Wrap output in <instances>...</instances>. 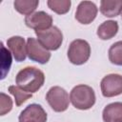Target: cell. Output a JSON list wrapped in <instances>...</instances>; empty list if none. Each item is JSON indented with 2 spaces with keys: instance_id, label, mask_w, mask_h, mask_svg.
<instances>
[{
  "instance_id": "6da1fadb",
  "label": "cell",
  "mask_w": 122,
  "mask_h": 122,
  "mask_svg": "<svg viewBox=\"0 0 122 122\" xmlns=\"http://www.w3.org/2000/svg\"><path fill=\"white\" fill-rule=\"evenodd\" d=\"M15 82L17 86L25 92L34 93L44 85L45 74L41 70L35 67H26L18 71Z\"/></svg>"
},
{
  "instance_id": "7a4b0ae2",
  "label": "cell",
  "mask_w": 122,
  "mask_h": 122,
  "mask_svg": "<svg viewBox=\"0 0 122 122\" xmlns=\"http://www.w3.org/2000/svg\"><path fill=\"white\" fill-rule=\"evenodd\" d=\"M95 93L92 87L84 84L75 86L70 92V101L78 110L86 111L95 104Z\"/></svg>"
},
{
  "instance_id": "3957f363",
  "label": "cell",
  "mask_w": 122,
  "mask_h": 122,
  "mask_svg": "<svg viewBox=\"0 0 122 122\" xmlns=\"http://www.w3.org/2000/svg\"><path fill=\"white\" fill-rule=\"evenodd\" d=\"M91 55V47L90 44L83 39L73 40L68 50V58L69 61L73 65H83L86 63Z\"/></svg>"
},
{
  "instance_id": "277c9868",
  "label": "cell",
  "mask_w": 122,
  "mask_h": 122,
  "mask_svg": "<svg viewBox=\"0 0 122 122\" xmlns=\"http://www.w3.org/2000/svg\"><path fill=\"white\" fill-rule=\"evenodd\" d=\"M35 34L40 44L48 51H56L63 42V33L57 27H51L48 30H36Z\"/></svg>"
},
{
  "instance_id": "5b68a950",
  "label": "cell",
  "mask_w": 122,
  "mask_h": 122,
  "mask_svg": "<svg viewBox=\"0 0 122 122\" xmlns=\"http://www.w3.org/2000/svg\"><path fill=\"white\" fill-rule=\"evenodd\" d=\"M46 100L50 107L56 112H65L68 109L70 103L68 92L65 89L59 86H53L48 91L46 94Z\"/></svg>"
},
{
  "instance_id": "8992f818",
  "label": "cell",
  "mask_w": 122,
  "mask_h": 122,
  "mask_svg": "<svg viewBox=\"0 0 122 122\" xmlns=\"http://www.w3.org/2000/svg\"><path fill=\"white\" fill-rule=\"evenodd\" d=\"M101 92L104 97H113L122 93V75L111 73L104 76L100 83Z\"/></svg>"
},
{
  "instance_id": "52a82bcc",
  "label": "cell",
  "mask_w": 122,
  "mask_h": 122,
  "mask_svg": "<svg viewBox=\"0 0 122 122\" xmlns=\"http://www.w3.org/2000/svg\"><path fill=\"white\" fill-rule=\"evenodd\" d=\"M27 54L31 61L39 64H46L51 58V52L32 37H29L27 40Z\"/></svg>"
},
{
  "instance_id": "ba28073f",
  "label": "cell",
  "mask_w": 122,
  "mask_h": 122,
  "mask_svg": "<svg viewBox=\"0 0 122 122\" xmlns=\"http://www.w3.org/2000/svg\"><path fill=\"white\" fill-rule=\"evenodd\" d=\"M25 24L28 28L36 30H44L50 29L52 24V17L45 11H36L25 17Z\"/></svg>"
},
{
  "instance_id": "9c48e42d",
  "label": "cell",
  "mask_w": 122,
  "mask_h": 122,
  "mask_svg": "<svg viewBox=\"0 0 122 122\" xmlns=\"http://www.w3.org/2000/svg\"><path fill=\"white\" fill-rule=\"evenodd\" d=\"M97 12L98 9L93 2L82 1L77 6L75 11V19L83 25H88L95 19Z\"/></svg>"
},
{
  "instance_id": "30bf717a",
  "label": "cell",
  "mask_w": 122,
  "mask_h": 122,
  "mask_svg": "<svg viewBox=\"0 0 122 122\" xmlns=\"http://www.w3.org/2000/svg\"><path fill=\"white\" fill-rule=\"evenodd\" d=\"M47 113L39 104L27 106L19 114V122H47Z\"/></svg>"
},
{
  "instance_id": "8fae6325",
  "label": "cell",
  "mask_w": 122,
  "mask_h": 122,
  "mask_svg": "<svg viewBox=\"0 0 122 122\" xmlns=\"http://www.w3.org/2000/svg\"><path fill=\"white\" fill-rule=\"evenodd\" d=\"M7 46L12 53L13 58L17 62L25 61L27 57V44L25 39L21 36H11L7 40Z\"/></svg>"
},
{
  "instance_id": "7c38bea8",
  "label": "cell",
  "mask_w": 122,
  "mask_h": 122,
  "mask_svg": "<svg viewBox=\"0 0 122 122\" xmlns=\"http://www.w3.org/2000/svg\"><path fill=\"white\" fill-rule=\"evenodd\" d=\"M104 122H122V102H113L107 105L102 112Z\"/></svg>"
},
{
  "instance_id": "4fadbf2b",
  "label": "cell",
  "mask_w": 122,
  "mask_h": 122,
  "mask_svg": "<svg viewBox=\"0 0 122 122\" xmlns=\"http://www.w3.org/2000/svg\"><path fill=\"white\" fill-rule=\"evenodd\" d=\"M100 12L106 17H115L122 12V0H102Z\"/></svg>"
},
{
  "instance_id": "5bb4252c",
  "label": "cell",
  "mask_w": 122,
  "mask_h": 122,
  "mask_svg": "<svg viewBox=\"0 0 122 122\" xmlns=\"http://www.w3.org/2000/svg\"><path fill=\"white\" fill-rule=\"evenodd\" d=\"M118 23L113 20L103 22L97 29V36L102 40H109L118 32Z\"/></svg>"
},
{
  "instance_id": "9a60e30c",
  "label": "cell",
  "mask_w": 122,
  "mask_h": 122,
  "mask_svg": "<svg viewBox=\"0 0 122 122\" xmlns=\"http://www.w3.org/2000/svg\"><path fill=\"white\" fill-rule=\"evenodd\" d=\"M39 5L38 0H15L13 2L14 9L23 15H30L33 13Z\"/></svg>"
},
{
  "instance_id": "2e32d148",
  "label": "cell",
  "mask_w": 122,
  "mask_h": 122,
  "mask_svg": "<svg viewBox=\"0 0 122 122\" xmlns=\"http://www.w3.org/2000/svg\"><path fill=\"white\" fill-rule=\"evenodd\" d=\"M109 60L112 64L122 66V41H117L110 47Z\"/></svg>"
},
{
  "instance_id": "e0dca14e",
  "label": "cell",
  "mask_w": 122,
  "mask_h": 122,
  "mask_svg": "<svg viewBox=\"0 0 122 122\" xmlns=\"http://www.w3.org/2000/svg\"><path fill=\"white\" fill-rule=\"evenodd\" d=\"M47 5L55 13L65 14L70 10L71 2V0H49Z\"/></svg>"
},
{
  "instance_id": "ac0fdd59",
  "label": "cell",
  "mask_w": 122,
  "mask_h": 122,
  "mask_svg": "<svg viewBox=\"0 0 122 122\" xmlns=\"http://www.w3.org/2000/svg\"><path fill=\"white\" fill-rule=\"evenodd\" d=\"M9 92H10V93H11L14 96L16 106H21L29 98L32 97V93L25 92L24 90H22L18 86H10L9 87Z\"/></svg>"
},
{
  "instance_id": "d6986e66",
  "label": "cell",
  "mask_w": 122,
  "mask_h": 122,
  "mask_svg": "<svg viewBox=\"0 0 122 122\" xmlns=\"http://www.w3.org/2000/svg\"><path fill=\"white\" fill-rule=\"evenodd\" d=\"M1 79H4L11 65V55L10 52L6 50L3 43H1Z\"/></svg>"
},
{
  "instance_id": "ffe728a7",
  "label": "cell",
  "mask_w": 122,
  "mask_h": 122,
  "mask_svg": "<svg viewBox=\"0 0 122 122\" xmlns=\"http://www.w3.org/2000/svg\"><path fill=\"white\" fill-rule=\"evenodd\" d=\"M1 96V115H5L7 112H10L12 109V101L10 96L5 94L4 92L0 93Z\"/></svg>"
},
{
  "instance_id": "44dd1931",
  "label": "cell",
  "mask_w": 122,
  "mask_h": 122,
  "mask_svg": "<svg viewBox=\"0 0 122 122\" xmlns=\"http://www.w3.org/2000/svg\"><path fill=\"white\" fill-rule=\"evenodd\" d=\"M121 17H122V12H121Z\"/></svg>"
}]
</instances>
